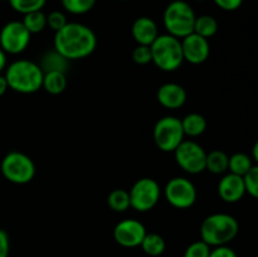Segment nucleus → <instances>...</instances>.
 Instances as JSON below:
<instances>
[{
  "mask_svg": "<svg viewBox=\"0 0 258 257\" xmlns=\"http://www.w3.org/2000/svg\"><path fill=\"white\" fill-rule=\"evenodd\" d=\"M54 49L68 60L87 58L97 47V38L90 27L81 23H67L55 32Z\"/></svg>",
  "mask_w": 258,
  "mask_h": 257,
  "instance_id": "f257e3e1",
  "label": "nucleus"
},
{
  "mask_svg": "<svg viewBox=\"0 0 258 257\" xmlns=\"http://www.w3.org/2000/svg\"><path fill=\"white\" fill-rule=\"evenodd\" d=\"M4 76L10 90L30 95L42 88L44 73L40 66L33 60L18 59L8 66Z\"/></svg>",
  "mask_w": 258,
  "mask_h": 257,
  "instance_id": "f03ea898",
  "label": "nucleus"
},
{
  "mask_svg": "<svg viewBox=\"0 0 258 257\" xmlns=\"http://www.w3.org/2000/svg\"><path fill=\"white\" fill-rule=\"evenodd\" d=\"M239 232V223L227 213H213L206 217L201 226V238L211 247L227 246Z\"/></svg>",
  "mask_w": 258,
  "mask_h": 257,
  "instance_id": "7ed1b4c3",
  "label": "nucleus"
},
{
  "mask_svg": "<svg viewBox=\"0 0 258 257\" xmlns=\"http://www.w3.org/2000/svg\"><path fill=\"white\" fill-rule=\"evenodd\" d=\"M196 13L189 3L184 0H174L169 3L163 14V23L168 34L183 39L194 32Z\"/></svg>",
  "mask_w": 258,
  "mask_h": 257,
  "instance_id": "20e7f679",
  "label": "nucleus"
},
{
  "mask_svg": "<svg viewBox=\"0 0 258 257\" xmlns=\"http://www.w3.org/2000/svg\"><path fill=\"white\" fill-rule=\"evenodd\" d=\"M151 48V62L164 72H174L183 65V49L181 42L170 34H159L154 40Z\"/></svg>",
  "mask_w": 258,
  "mask_h": 257,
  "instance_id": "39448f33",
  "label": "nucleus"
},
{
  "mask_svg": "<svg viewBox=\"0 0 258 257\" xmlns=\"http://www.w3.org/2000/svg\"><path fill=\"white\" fill-rule=\"evenodd\" d=\"M2 174L8 181L14 184H28L35 175V164L30 156L22 151H10L3 158Z\"/></svg>",
  "mask_w": 258,
  "mask_h": 257,
  "instance_id": "423d86ee",
  "label": "nucleus"
},
{
  "mask_svg": "<svg viewBox=\"0 0 258 257\" xmlns=\"http://www.w3.org/2000/svg\"><path fill=\"white\" fill-rule=\"evenodd\" d=\"M184 136L181 120L175 116H164L154 126V143L164 153H174L184 141Z\"/></svg>",
  "mask_w": 258,
  "mask_h": 257,
  "instance_id": "0eeeda50",
  "label": "nucleus"
},
{
  "mask_svg": "<svg viewBox=\"0 0 258 257\" xmlns=\"http://www.w3.org/2000/svg\"><path fill=\"white\" fill-rule=\"evenodd\" d=\"M128 194H130L131 208L140 213H145L151 211L159 203L161 188L155 179L141 178L134 183Z\"/></svg>",
  "mask_w": 258,
  "mask_h": 257,
  "instance_id": "6e6552de",
  "label": "nucleus"
},
{
  "mask_svg": "<svg viewBox=\"0 0 258 257\" xmlns=\"http://www.w3.org/2000/svg\"><path fill=\"white\" fill-rule=\"evenodd\" d=\"M164 196L168 203L174 208L188 209L194 206L198 193L193 181L184 176H175L166 183Z\"/></svg>",
  "mask_w": 258,
  "mask_h": 257,
  "instance_id": "1a4fd4ad",
  "label": "nucleus"
},
{
  "mask_svg": "<svg viewBox=\"0 0 258 257\" xmlns=\"http://www.w3.org/2000/svg\"><path fill=\"white\" fill-rule=\"evenodd\" d=\"M175 161L185 173L199 174L206 170L207 153L203 146L193 140H184L174 150Z\"/></svg>",
  "mask_w": 258,
  "mask_h": 257,
  "instance_id": "9d476101",
  "label": "nucleus"
},
{
  "mask_svg": "<svg viewBox=\"0 0 258 257\" xmlns=\"http://www.w3.org/2000/svg\"><path fill=\"white\" fill-rule=\"evenodd\" d=\"M32 34L23 22L12 20L0 30V48L9 54H20L28 48Z\"/></svg>",
  "mask_w": 258,
  "mask_h": 257,
  "instance_id": "9b49d317",
  "label": "nucleus"
},
{
  "mask_svg": "<svg viewBox=\"0 0 258 257\" xmlns=\"http://www.w3.org/2000/svg\"><path fill=\"white\" fill-rule=\"evenodd\" d=\"M148 233L145 226L140 221L134 218L122 219L113 228V239L116 243L125 248H135L143 242L144 237Z\"/></svg>",
  "mask_w": 258,
  "mask_h": 257,
  "instance_id": "f8f14e48",
  "label": "nucleus"
},
{
  "mask_svg": "<svg viewBox=\"0 0 258 257\" xmlns=\"http://www.w3.org/2000/svg\"><path fill=\"white\" fill-rule=\"evenodd\" d=\"M181 42V49H183L184 60L191 63V65H202L206 62L211 54V45L207 38L191 33L186 35Z\"/></svg>",
  "mask_w": 258,
  "mask_h": 257,
  "instance_id": "ddd939ff",
  "label": "nucleus"
},
{
  "mask_svg": "<svg viewBox=\"0 0 258 257\" xmlns=\"http://www.w3.org/2000/svg\"><path fill=\"white\" fill-rule=\"evenodd\" d=\"M218 194L226 203H237L246 194L243 176L228 173L222 176L218 183Z\"/></svg>",
  "mask_w": 258,
  "mask_h": 257,
  "instance_id": "4468645a",
  "label": "nucleus"
},
{
  "mask_svg": "<svg viewBox=\"0 0 258 257\" xmlns=\"http://www.w3.org/2000/svg\"><path fill=\"white\" fill-rule=\"evenodd\" d=\"M156 97L163 107L176 110L183 107L184 103L186 102V91L179 83L169 82L159 87Z\"/></svg>",
  "mask_w": 258,
  "mask_h": 257,
  "instance_id": "2eb2a0df",
  "label": "nucleus"
},
{
  "mask_svg": "<svg viewBox=\"0 0 258 257\" xmlns=\"http://www.w3.org/2000/svg\"><path fill=\"white\" fill-rule=\"evenodd\" d=\"M131 34L138 44L151 45L159 35L158 25L151 18L140 17L134 22Z\"/></svg>",
  "mask_w": 258,
  "mask_h": 257,
  "instance_id": "dca6fc26",
  "label": "nucleus"
},
{
  "mask_svg": "<svg viewBox=\"0 0 258 257\" xmlns=\"http://www.w3.org/2000/svg\"><path fill=\"white\" fill-rule=\"evenodd\" d=\"M68 65L70 60L66 59L62 54L57 52L55 49L45 52L42 55V60H40V68H42L43 73L45 72H67Z\"/></svg>",
  "mask_w": 258,
  "mask_h": 257,
  "instance_id": "f3484780",
  "label": "nucleus"
},
{
  "mask_svg": "<svg viewBox=\"0 0 258 257\" xmlns=\"http://www.w3.org/2000/svg\"><path fill=\"white\" fill-rule=\"evenodd\" d=\"M181 126H183L184 135L197 138L207 130V120L201 113L191 112L181 118Z\"/></svg>",
  "mask_w": 258,
  "mask_h": 257,
  "instance_id": "a211bd4d",
  "label": "nucleus"
},
{
  "mask_svg": "<svg viewBox=\"0 0 258 257\" xmlns=\"http://www.w3.org/2000/svg\"><path fill=\"white\" fill-rule=\"evenodd\" d=\"M42 87L50 95H60L67 88V76L63 72H45Z\"/></svg>",
  "mask_w": 258,
  "mask_h": 257,
  "instance_id": "6ab92c4d",
  "label": "nucleus"
},
{
  "mask_svg": "<svg viewBox=\"0 0 258 257\" xmlns=\"http://www.w3.org/2000/svg\"><path fill=\"white\" fill-rule=\"evenodd\" d=\"M229 156L224 151L213 150L211 153H207L206 160V170H209L212 174H224L228 171Z\"/></svg>",
  "mask_w": 258,
  "mask_h": 257,
  "instance_id": "aec40b11",
  "label": "nucleus"
},
{
  "mask_svg": "<svg viewBox=\"0 0 258 257\" xmlns=\"http://www.w3.org/2000/svg\"><path fill=\"white\" fill-rule=\"evenodd\" d=\"M140 247L146 254L151 257H158L165 251V239L158 233H146L141 242Z\"/></svg>",
  "mask_w": 258,
  "mask_h": 257,
  "instance_id": "412c9836",
  "label": "nucleus"
},
{
  "mask_svg": "<svg viewBox=\"0 0 258 257\" xmlns=\"http://www.w3.org/2000/svg\"><path fill=\"white\" fill-rule=\"evenodd\" d=\"M218 32V22L212 15H201L196 18L194 23V32L201 37L209 39Z\"/></svg>",
  "mask_w": 258,
  "mask_h": 257,
  "instance_id": "4be33fe9",
  "label": "nucleus"
},
{
  "mask_svg": "<svg viewBox=\"0 0 258 257\" xmlns=\"http://www.w3.org/2000/svg\"><path fill=\"white\" fill-rule=\"evenodd\" d=\"M253 166L252 158L244 153H236L229 156L228 170L229 173H233L236 175L244 176L249 171V169Z\"/></svg>",
  "mask_w": 258,
  "mask_h": 257,
  "instance_id": "5701e85b",
  "label": "nucleus"
},
{
  "mask_svg": "<svg viewBox=\"0 0 258 257\" xmlns=\"http://www.w3.org/2000/svg\"><path fill=\"white\" fill-rule=\"evenodd\" d=\"M107 204L113 212L123 213L128 208H131L130 194L125 189H115V190H112L108 194Z\"/></svg>",
  "mask_w": 258,
  "mask_h": 257,
  "instance_id": "b1692460",
  "label": "nucleus"
},
{
  "mask_svg": "<svg viewBox=\"0 0 258 257\" xmlns=\"http://www.w3.org/2000/svg\"><path fill=\"white\" fill-rule=\"evenodd\" d=\"M22 22L30 34H37L43 32L47 27V15L42 10H37L25 14Z\"/></svg>",
  "mask_w": 258,
  "mask_h": 257,
  "instance_id": "393cba45",
  "label": "nucleus"
},
{
  "mask_svg": "<svg viewBox=\"0 0 258 257\" xmlns=\"http://www.w3.org/2000/svg\"><path fill=\"white\" fill-rule=\"evenodd\" d=\"M97 0H60L66 12L75 15H82L93 9Z\"/></svg>",
  "mask_w": 258,
  "mask_h": 257,
  "instance_id": "a878e982",
  "label": "nucleus"
},
{
  "mask_svg": "<svg viewBox=\"0 0 258 257\" xmlns=\"http://www.w3.org/2000/svg\"><path fill=\"white\" fill-rule=\"evenodd\" d=\"M8 2L15 12L25 15L28 13L42 10L47 0H8Z\"/></svg>",
  "mask_w": 258,
  "mask_h": 257,
  "instance_id": "bb28decb",
  "label": "nucleus"
},
{
  "mask_svg": "<svg viewBox=\"0 0 258 257\" xmlns=\"http://www.w3.org/2000/svg\"><path fill=\"white\" fill-rule=\"evenodd\" d=\"M244 185H246V193L258 199V165L252 166L248 173L243 176Z\"/></svg>",
  "mask_w": 258,
  "mask_h": 257,
  "instance_id": "cd10ccee",
  "label": "nucleus"
},
{
  "mask_svg": "<svg viewBox=\"0 0 258 257\" xmlns=\"http://www.w3.org/2000/svg\"><path fill=\"white\" fill-rule=\"evenodd\" d=\"M212 247L204 241H196L186 247L184 257H209Z\"/></svg>",
  "mask_w": 258,
  "mask_h": 257,
  "instance_id": "c85d7f7f",
  "label": "nucleus"
},
{
  "mask_svg": "<svg viewBox=\"0 0 258 257\" xmlns=\"http://www.w3.org/2000/svg\"><path fill=\"white\" fill-rule=\"evenodd\" d=\"M133 59L136 65H148L153 60L151 57V48L150 45H141L138 44L133 52Z\"/></svg>",
  "mask_w": 258,
  "mask_h": 257,
  "instance_id": "c756f323",
  "label": "nucleus"
},
{
  "mask_svg": "<svg viewBox=\"0 0 258 257\" xmlns=\"http://www.w3.org/2000/svg\"><path fill=\"white\" fill-rule=\"evenodd\" d=\"M67 17H66L64 13L59 12V10H53L49 14L47 15V25L52 30L58 32V30L62 29L66 24H67Z\"/></svg>",
  "mask_w": 258,
  "mask_h": 257,
  "instance_id": "7c9ffc66",
  "label": "nucleus"
},
{
  "mask_svg": "<svg viewBox=\"0 0 258 257\" xmlns=\"http://www.w3.org/2000/svg\"><path fill=\"white\" fill-rule=\"evenodd\" d=\"M214 4L226 12H234L243 4V0H213Z\"/></svg>",
  "mask_w": 258,
  "mask_h": 257,
  "instance_id": "2f4dec72",
  "label": "nucleus"
},
{
  "mask_svg": "<svg viewBox=\"0 0 258 257\" xmlns=\"http://www.w3.org/2000/svg\"><path fill=\"white\" fill-rule=\"evenodd\" d=\"M209 257H238L234 249L229 246H218L211 249Z\"/></svg>",
  "mask_w": 258,
  "mask_h": 257,
  "instance_id": "473e14b6",
  "label": "nucleus"
},
{
  "mask_svg": "<svg viewBox=\"0 0 258 257\" xmlns=\"http://www.w3.org/2000/svg\"><path fill=\"white\" fill-rule=\"evenodd\" d=\"M10 251V239L9 234L0 229V257H9Z\"/></svg>",
  "mask_w": 258,
  "mask_h": 257,
  "instance_id": "72a5a7b5",
  "label": "nucleus"
},
{
  "mask_svg": "<svg viewBox=\"0 0 258 257\" xmlns=\"http://www.w3.org/2000/svg\"><path fill=\"white\" fill-rule=\"evenodd\" d=\"M8 88H9V86H8L7 78H5V76H3L2 73H0V97L5 95Z\"/></svg>",
  "mask_w": 258,
  "mask_h": 257,
  "instance_id": "f704fd0d",
  "label": "nucleus"
},
{
  "mask_svg": "<svg viewBox=\"0 0 258 257\" xmlns=\"http://www.w3.org/2000/svg\"><path fill=\"white\" fill-rule=\"evenodd\" d=\"M7 68V53L0 48V73Z\"/></svg>",
  "mask_w": 258,
  "mask_h": 257,
  "instance_id": "c9c22d12",
  "label": "nucleus"
},
{
  "mask_svg": "<svg viewBox=\"0 0 258 257\" xmlns=\"http://www.w3.org/2000/svg\"><path fill=\"white\" fill-rule=\"evenodd\" d=\"M252 158L254 159V161H256L258 165V140L254 143L253 148H252Z\"/></svg>",
  "mask_w": 258,
  "mask_h": 257,
  "instance_id": "e433bc0d",
  "label": "nucleus"
},
{
  "mask_svg": "<svg viewBox=\"0 0 258 257\" xmlns=\"http://www.w3.org/2000/svg\"><path fill=\"white\" fill-rule=\"evenodd\" d=\"M197 2H204V0H197Z\"/></svg>",
  "mask_w": 258,
  "mask_h": 257,
  "instance_id": "4c0bfd02",
  "label": "nucleus"
},
{
  "mask_svg": "<svg viewBox=\"0 0 258 257\" xmlns=\"http://www.w3.org/2000/svg\"><path fill=\"white\" fill-rule=\"evenodd\" d=\"M122 2H130V0H122Z\"/></svg>",
  "mask_w": 258,
  "mask_h": 257,
  "instance_id": "58836bf2",
  "label": "nucleus"
}]
</instances>
